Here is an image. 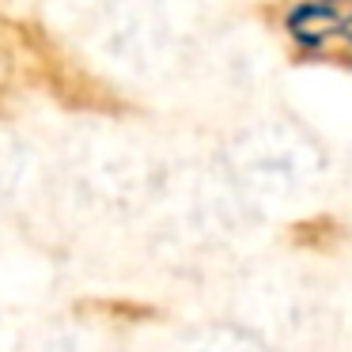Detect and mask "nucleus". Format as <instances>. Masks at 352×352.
Listing matches in <instances>:
<instances>
[{"label":"nucleus","instance_id":"1","mask_svg":"<svg viewBox=\"0 0 352 352\" xmlns=\"http://www.w3.org/2000/svg\"><path fill=\"white\" fill-rule=\"evenodd\" d=\"M23 352H107V341H102L95 329H87V326L57 322V326L42 329Z\"/></svg>","mask_w":352,"mask_h":352},{"label":"nucleus","instance_id":"2","mask_svg":"<svg viewBox=\"0 0 352 352\" xmlns=\"http://www.w3.org/2000/svg\"><path fill=\"white\" fill-rule=\"evenodd\" d=\"M344 235L349 231H344V223L337 216H311V220L292 228V243L303 246V250H333Z\"/></svg>","mask_w":352,"mask_h":352}]
</instances>
